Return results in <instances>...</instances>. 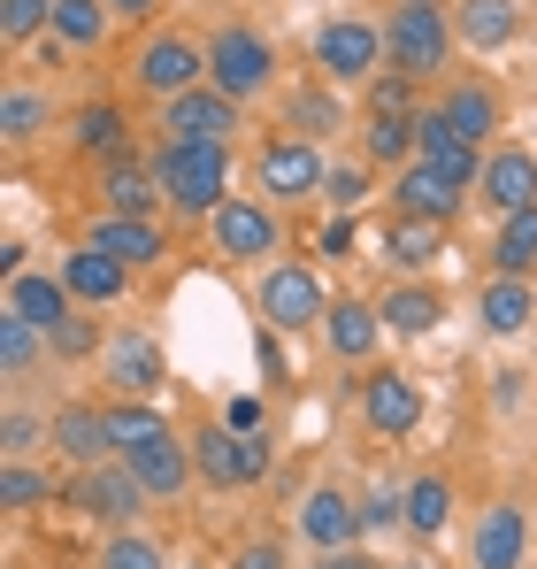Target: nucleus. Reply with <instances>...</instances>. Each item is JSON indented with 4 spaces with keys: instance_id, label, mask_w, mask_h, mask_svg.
Returning a JSON list of instances; mask_svg holds the SVG:
<instances>
[{
    "instance_id": "1",
    "label": "nucleus",
    "mask_w": 537,
    "mask_h": 569,
    "mask_svg": "<svg viewBox=\"0 0 537 569\" xmlns=\"http://www.w3.org/2000/svg\"><path fill=\"white\" fill-rule=\"evenodd\" d=\"M154 178L178 223H215V208L231 200V147H192V139H162L154 154Z\"/></svg>"
},
{
    "instance_id": "2",
    "label": "nucleus",
    "mask_w": 537,
    "mask_h": 569,
    "mask_svg": "<svg viewBox=\"0 0 537 569\" xmlns=\"http://www.w3.org/2000/svg\"><path fill=\"white\" fill-rule=\"evenodd\" d=\"M207 86L223 100H239V108H262L276 93V47H268V31L254 16H223L207 31Z\"/></svg>"
},
{
    "instance_id": "3",
    "label": "nucleus",
    "mask_w": 537,
    "mask_h": 569,
    "mask_svg": "<svg viewBox=\"0 0 537 569\" xmlns=\"http://www.w3.org/2000/svg\"><path fill=\"white\" fill-rule=\"evenodd\" d=\"M460 54L453 39V0H392L384 8V62L407 78H446V62Z\"/></svg>"
},
{
    "instance_id": "4",
    "label": "nucleus",
    "mask_w": 537,
    "mask_h": 569,
    "mask_svg": "<svg viewBox=\"0 0 537 569\" xmlns=\"http://www.w3.org/2000/svg\"><path fill=\"white\" fill-rule=\"evenodd\" d=\"M131 86L170 108L184 100L192 86H207V31H184V23H154L139 47H131Z\"/></svg>"
},
{
    "instance_id": "5",
    "label": "nucleus",
    "mask_w": 537,
    "mask_h": 569,
    "mask_svg": "<svg viewBox=\"0 0 537 569\" xmlns=\"http://www.w3.org/2000/svg\"><path fill=\"white\" fill-rule=\"evenodd\" d=\"M331 284L315 262H268L262 284H254V308H262V323L276 339H300V331H323V316H331Z\"/></svg>"
},
{
    "instance_id": "6",
    "label": "nucleus",
    "mask_w": 537,
    "mask_h": 569,
    "mask_svg": "<svg viewBox=\"0 0 537 569\" xmlns=\"http://www.w3.org/2000/svg\"><path fill=\"white\" fill-rule=\"evenodd\" d=\"M376 70H384V16H323L315 23V78H331L338 93H368Z\"/></svg>"
},
{
    "instance_id": "7",
    "label": "nucleus",
    "mask_w": 537,
    "mask_h": 569,
    "mask_svg": "<svg viewBox=\"0 0 537 569\" xmlns=\"http://www.w3.org/2000/svg\"><path fill=\"white\" fill-rule=\"evenodd\" d=\"M62 508H78L100 531H139V516H146L154 500H146V485L123 470V455H115V462H92V470L62 477Z\"/></svg>"
},
{
    "instance_id": "8",
    "label": "nucleus",
    "mask_w": 537,
    "mask_h": 569,
    "mask_svg": "<svg viewBox=\"0 0 537 569\" xmlns=\"http://www.w3.org/2000/svg\"><path fill=\"white\" fill-rule=\"evenodd\" d=\"M323 178H331V154L315 147V139H300V131H268L262 147H254V186H262V200H323Z\"/></svg>"
},
{
    "instance_id": "9",
    "label": "nucleus",
    "mask_w": 537,
    "mask_h": 569,
    "mask_svg": "<svg viewBox=\"0 0 537 569\" xmlns=\"http://www.w3.org/2000/svg\"><path fill=\"white\" fill-rule=\"evenodd\" d=\"M192 439V470H200V485L207 492H254L268 477V462H276V447L262 439H239V431H223V423H200V431H184Z\"/></svg>"
},
{
    "instance_id": "10",
    "label": "nucleus",
    "mask_w": 537,
    "mask_h": 569,
    "mask_svg": "<svg viewBox=\"0 0 537 569\" xmlns=\"http://www.w3.org/2000/svg\"><path fill=\"white\" fill-rule=\"evenodd\" d=\"M207 247H215L223 262H276V247H284L276 200H223L215 223H207Z\"/></svg>"
},
{
    "instance_id": "11",
    "label": "nucleus",
    "mask_w": 537,
    "mask_h": 569,
    "mask_svg": "<svg viewBox=\"0 0 537 569\" xmlns=\"http://www.w3.org/2000/svg\"><path fill=\"white\" fill-rule=\"evenodd\" d=\"M423 385L407 378L399 362H376V370H361V423L376 431V439H407V431H423Z\"/></svg>"
},
{
    "instance_id": "12",
    "label": "nucleus",
    "mask_w": 537,
    "mask_h": 569,
    "mask_svg": "<svg viewBox=\"0 0 537 569\" xmlns=\"http://www.w3.org/2000/svg\"><path fill=\"white\" fill-rule=\"evenodd\" d=\"M484 154H492V147H468V139L453 131L446 100H423V108H415V162H430L438 178H453L460 192H476V178H484Z\"/></svg>"
},
{
    "instance_id": "13",
    "label": "nucleus",
    "mask_w": 537,
    "mask_h": 569,
    "mask_svg": "<svg viewBox=\"0 0 537 569\" xmlns=\"http://www.w3.org/2000/svg\"><path fill=\"white\" fill-rule=\"evenodd\" d=\"M239 131H246V108L239 100H223L215 86H192L184 100L162 108V139H192V147H239Z\"/></svg>"
},
{
    "instance_id": "14",
    "label": "nucleus",
    "mask_w": 537,
    "mask_h": 569,
    "mask_svg": "<svg viewBox=\"0 0 537 569\" xmlns=\"http://www.w3.org/2000/svg\"><path fill=\"white\" fill-rule=\"evenodd\" d=\"M384 308L376 300H361V292H338L331 300V316H323V347H331V362H346V370H376V355H384Z\"/></svg>"
},
{
    "instance_id": "15",
    "label": "nucleus",
    "mask_w": 537,
    "mask_h": 569,
    "mask_svg": "<svg viewBox=\"0 0 537 569\" xmlns=\"http://www.w3.org/2000/svg\"><path fill=\"white\" fill-rule=\"evenodd\" d=\"M476 208H484V216H515V208H537V147H523V139H499V147L484 154Z\"/></svg>"
},
{
    "instance_id": "16",
    "label": "nucleus",
    "mask_w": 537,
    "mask_h": 569,
    "mask_svg": "<svg viewBox=\"0 0 537 569\" xmlns=\"http://www.w3.org/2000/svg\"><path fill=\"white\" fill-rule=\"evenodd\" d=\"M85 247L115 254L123 270H154V262H170V223L162 216H108V208H92Z\"/></svg>"
},
{
    "instance_id": "17",
    "label": "nucleus",
    "mask_w": 537,
    "mask_h": 569,
    "mask_svg": "<svg viewBox=\"0 0 537 569\" xmlns=\"http://www.w3.org/2000/svg\"><path fill=\"white\" fill-rule=\"evenodd\" d=\"M100 370L115 385V400H154L162 385H170V362H162V347L146 339V331H131V323H115L108 331V355H100Z\"/></svg>"
},
{
    "instance_id": "18",
    "label": "nucleus",
    "mask_w": 537,
    "mask_h": 569,
    "mask_svg": "<svg viewBox=\"0 0 537 569\" xmlns=\"http://www.w3.org/2000/svg\"><path fill=\"white\" fill-rule=\"evenodd\" d=\"M300 539L315 547V555H346L368 539V523H361V500L346 485H315L307 500H300Z\"/></svg>"
},
{
    "instance_id": "19",
    "label": "nucleus",
    "mask_w": 537,
    "mask_h": 569,
    "mask_svg": "<svg viewBox=\"0 0 537 569\" xmlns=\"http://www.w3.org/2000/svg\"><path fill=\"white\" fill-rule=\"evenodd\" d=\"M530 539H537V516H523L515 500H492L476 516V531H468V562L476 569H523Z\"/></svg>"
},
{
    "instance_id": "20",
    "label": "nucleus",
    "mask_w": 537,
    "mask_h": 569,
    "mask_svg": "<svg viewBox=\"0 0 537 569\" xmlns=\"http://www.w3.org/2000/svg\"><path fill=\"white\" fill-rule=\"evenodd\" d=\"M54 416V455L70 470H92V462H115V439H108V400H62L47 408Z\"/></svg>"
},
{
    "instance_id": "21",
    "label": "nucleus",
    "mask_w": 537,
    "mask_h": 569,
    "mask_svg": "<svg viewBox=\"0 0 537 569\" xmlns=\"http://www.w3.org/2000/svg\"><path fill=\"white\" fill-rule=\"evenodd\" d=\"M0 308H8V316H23V323H39V331L54 339V331L78 316V292L62 284V270H16L8 292H0Z\"/></svg>"
},
{
    "instance_id": "22",
    "label": "nucleus",
    "mask_w": 537,
    "mask_h": 569,
    "mask_svg": "<svg viewBox=\"0 0 537 569\" xmlns=\"http://www.w3.org/2000/svg\"><path fill=\"white\" fill-rule=\"evenodd\" d=\"M468 200H476V192H460L453 178H438L430 162H407V170L392 178V216H415V223H438V231H446Z\"/></svg>"
},
{
    "instance_id": "23",
    "label": "nucleus",
    "mask_w": 537,
    "mask_h": 569,
    "mask_svg": "<svg viewBox=\"0 0 537 569\" xmlns=\"http://www.w3.org/2000/svg\"><path fill=\"white\" fill-rule=\"evenodd\" d=\"M54 270H62L70 292H78V308H92V316H100V308H115V300H131V278H139V270H123L115 254H100V247H85V239H78Z\"/></svg>"
},
{
    "instance_id": "24",
    "label": "nucleus",
    "mask_w": 537,
    "mask_h": 569,
    "mask_svg": "<svg viewBox=\"0 0 537 569\" xmlns=\"http://www.w3.org/2000/svg\"><path fill=\"white\" fill-rule=\"evenodd\" d=\"M123 470L146 485V500H184V492L200 485V470H192V439H178V431H162L154 447H131Z\"/></svg>"
},
{
    "instance_id": "25",
    "label": "nucleus",
    "mask_w": 537,
    "mask_h": 569,
    "mask_svg": "<svg viewBox=\"0 0 537 569\" xmlns=\"http://www.w3.org/2000/svg\"><path fill=\"white\" fill-rule=\"evenodd\" d=\"M476 323H484V339H523V331H537V284L492 270V284L476 292Z\"/></svg>"
},
{
    "instance_id": "26",
    "label": "nucleus",
    "mask_w": 537,
    "mask_h": 569,
    "mask_svg": "<svg viewBox=\"0 0 537 569\" xmlns=\"http://www.w3.org/2000/svg\"><path fill=\"white\" fill-rule=\"evenodd\" d=\"M284 131L331 147V139L346 131V100H338V86H331V78H300V86L284 93Z\"/></svg>"
},
{
    "instance_id": "27",
    "label": "nucleus",
    "mask_w": 537,
    "mask_h": 569,
    "mask_svg": "<svg viewBox=\"0 0 537 569\" xmlns=\"http://www.w3.org/2000/svg\"><path fill=\"white\" fill-rule=\"evenodd\" d=\"M453 39L468 54H499L523 39V8L515 0H453Z\"/></svg>"
},
{
    "instance_id": "28",
    "label": "nucleus",
    "mask_w": 537,
    "mask_h": 569,
    "mask_svg": "<svg viewBox=\"0 0 537 569\" xmlns=\"http://www.w3.org/2000/svg\"><path fill=\"white\" fill-rule=\"evenodd\" d=\"M70 147L85 154V162H131V116L115 108V100H85L78 116H70Z\"/></svg>"
},
{
    "instance_id": "29",
    "label": "nucleus",
    "mask_w": 537,
    "mask_h": 569,
    "mask_svg": "<svg viewBox=\"0 0 537 569\" xmlns=\"http://www.w3.org/2000/svg\"><path fill=\"white\" fill-rule=\"evenodd\" d=\"M100 208L108 216H170V200H162V178H154V162H108L100 170Z\"/></svg>"
},
{
    "instance_id": "30",
    "label": "nucleus",
    "mask_w": 537,
    "mask_h": 569,
    "mask_svg": "<svg viewBox=\"0 0 537 569\" xmlns=\"http://www.w3.org/2000/svg\"><path fill=\"white\" fill-rule=\"evenodd\" d=\"M376 308H384V331H392V339H430V331L446 323V292L423 284V278H399Z\"/></svg>"
},
{
    "instance_id": "31",
    "label": "nucleus",
    "mask_w": 537,
    "mask_h": 569,
    "mask_svg": "<svg viewBox=\"0 0 537 569\" xmlns=\"http://www.w3.org/2000/svg\"><path fill=\"white\" fill-rule=\"evenodd\" d=\"M446 116L453 131L468 139V147H484V139H499V123H507V108H499V86H484V78H453L446 93Z\"/></svg>"
},
{
    "instance_id": "32",
    "label": "nucleus",
    "mask_w": 537,
    "mask_h": 569,
    "mask_svg": "<svg viewBox=\"0 0 537 569\" xmlns=\"http://www.w3.org/2000/svg\"><path fill=\"white\" fill-rule=\"evenodd\" d=\"M54 131V93H39V86H23V78H8V93H0V147L8 154H23L31 139H47Z\"/></svg>"
},
{
    "instance_id": "33",
    "label": "nucleus",
    "mask_w": 537,
    "mask_h": 569,
    "mask_svg": "<svg viewBox=\"0 0 537 569\" xmlns=\"http://www.w3.org/2000/svg\"><path fill=\"white\" fill-rule=\"evenodd\" d=\"M361 162L399 178L415 162V116H361Z\"/></svg>"
},
{
    "instance_id": "34",
    "label": "nucleus",
    "mask_w": 537,
    "mask_h": 569,
    "mask_svg": "<svg viewBox=\"0 0 537 569\" xmlns=\"http://www.w3.org/2000/svg\"><path fill=\"white\" fill-rule=\"evenodd\" d=\"M438 254H446V231H438V223L392 216V231H384V262H392L399 278H423V270H430Z\"/></svg>"
},
{
    "instance_id": "35",
    "label": "nucleus",
    "mask_w": 537,
    "mask_h": 569,
    "mask_svg": "<svg viewBox=\"0 0 537 569\" xmlns=\"http://www.w3.org/2000/svg\"><path fill=\"white\" fill-rule=\"evenodd\" d=\"M54 39L70 54H100L115 39V8L108 0H54Z\"/></svg>"
},
{
    "instance_id": "36",
    "label": "nucleus",
    "mask_w": 537,
    "mask_h": 569,
    "mask_svg": "<svg viewBox=\"0 0 537 569\" xmlns=\"http://www.w3.org/2000/svg\"><path fill=\"white\" fill-rule=\"evenodd\" d=\"M47 355H54V347H47V331L0 308V378H8V392H16V385H31V378H39V362H47Z\"/></svg>"
},
{
    "instance_id": "37",
    "label": "nucleus",
    "mask_w": 537,
    "mask_h": 569,
    "mask_svg": "<svg viewBox=\"0 0 537 569\" xmlns=\"http://www.w3.org/2000/svg\"><path fill=\"white\" fill-rule=\"evenodd\" d=\"M399 500H407V531H415V539H446V523H453V485L438 470L407 477V485H399Z\"/></svg>"
},
{
    "instance_id": "38",
    "label": "nucleus",
    "mask_w": 537,
    "mask_h": 569,
    "mask_svg": "<svg viewBox=\"0 0 537 569\" xmlns=\"http://www.w3.org/2000/svg\"><path fill=\"white\" fill-rule=\"evenodd\" d=\"M492 270H499V278H537V208L499 216V231H492Z\"/></svg>"
},
{
    "instance_id": "39",
    "label": "nucleus",
    "mask_w": 537,
    "mask_h": 569,
    "mask_svg": "<svg viewBox=\"0 0 537 569\" xmlns=\"http://www.w3.org/2000/svg\"><path fill=\"white\" fill-rule=\"evenodd\" d=\"M39 447H54V416L8 400L0 408V462H39Z\"/></svg>"
},
{
    "instance_id": "40",
    "label": "nucleus",
    "mask_w": 537,
    "mask_h": 569,
    "mask_svg": "<svg viewBox=\"0 0 537 569\" xmlns=\"http://www.w3.org/2000/svg\"><path fill=\"white\" fill-rule=\"evenodd\" d=\"M162 431H178L154 400H108V439H115V455H131V447H154Z\"/></svg>"
},
{
    "instance_id": "41",
    "label": "nucleus",
    "mask_w": 537,
    "mask_h": 569,
    "mask_svg": "<svg viewBox=\"0 0 537 569\" xmlns=\"http://www.w3.org/2000/svg\"><path fill=\"white\" fill-rule=\"evenodd\" d=\"M54 500H62V485H54V470H39V462H0V508H8V516L54 508Z\"/></svg>"
},
{
    "instance_id": "42",
    "label": "nucleus",
    "mask_w": 537,
    "mask_h": 569,
    "mask_svg": "<svg viewBox=\"0 0 537 569\" xmlns=\"http://www.w3.org/2000/svg\"><path fill=\"white\" fill-rule=\"evenodd\" d=\"M423 108V78H407V70H376L368 78V93H361V116H415Z\"/></svg>"
},
{
    "instance_id": "43",
    "label": "nucleus",
    "mask_w": 537,
    "mask_h": 569,
    "mask_svg": "<svg viewBox=\"0 0 537 569\" xmlns=\"http://www.w3.org/2000/svg\"><path fill=\"white\" fill-rule=\"evenodd\" d=\"M92 569H170V547L154 531H108V547H100Z\"/></svg>"
},
{
    "instance_id": "44",
    "label": "nucleus",
    "mask_w": 537,
    "mask_h": 569,
    "mask_svg": "<svg viewBox=\"0 0 537 569\" xmlns=\"http://www.w3.org/2000/svg\"><path fill=\"white\" fill-rule=\"evenodd\" d=\"M368 192H376V170H368V162H331V178H323V208H331V216H361V200H368Z\"/></svg>"
},
{
    "instance_id": "45",
    "label": "nucleus",
    "mask_w": 537,
    "mask_h": 569,
    "mask_svg": "<svg viewBox=\"0 0 537 569\" xmlns=\"http://www.w3.org/2000/svg\"><path fill=\"white\" fill-rule=\"evenodd\" d=\"M54 31V0H0V39L8 47H39Z\"/></svg>"
},
{
    "instance_id": "46",
    "label": "nucleus",
    "mask_w": 537,
    "mask_h": 569,
    "mask_svg": "<svg viewBox=\"0 0 537 569\" xmlns=\"http://www.w3.org/2000/svg\"><path fill=\"white\" fill-rule=\"evenodd\" d=\"M47 347H54V362H92V355H108V331L92 323V308H78V316H70Z\"/></svg>"
},
{
    "instance_id": "47",
    "label": "nucleus",
    "mask_w": 537,
    "mask_h": 569,
    "mask_svg": "<svg viewBox=\"0 0 537 569\" xmlns=\"http://www.w3.org/2000/svg\"><path fill=\"white\" fill-rule=\"evenodd\" d=\"M215 423H223V431H239V439H262V431H268V400H262V392H231Z\"/></svg>"
},
{
    "instance_id": "48",
    "label": "nucleus",
    "mask_w": 537,
    "mask_h": 569,
    "mask_svg": "<svg viewBox=\"0 0 537 569\" xmlns=\"http://www.w3.org/2000/svg\"><path fill=\"white\" fill-rule=\"evenodd\" d=\"M361 523H368V531H407V500H399L392 485H368V492H361Z\"/></svg>"
},
{
    "instance_id": "49",
    "label": "nucleus",
    "mask_w": 537,
    "mask_h": 569,
    "mask_svg": "<svg viewBox=\"0 0 537 569\" xmlns=\"http://www.w3.org/2000/svg\"><path fill=\"white\" fill-rule=\"evenodd\" d=\"M231 569H284V547H276V539H246V547L231 555Z\"/></svg>"
},
{
    "instance_id": "50",
    "label": "nucleus",
    "mask_w": 537,
    "mask_h": 569,
    "mask_svg": "<svg viewBox=\"0 0 537 569\" xmlns=\"http://www.w3.org/2000/svg\"><path fill=\"white\" fill-rule=\"evenodd\" d=\"M323 254H354V216H331L323 223Z\"/></svg>"
},
{
    "instance_id": "51",
    "label": "nucleus",
    "mask_w": 537,
    "mask_h": 569,
    "mask_svg": "<svg viewBox=\"0 0 537 569\" xmlns=\"http://www.w3.org/2000/svg\"><path fill=\"white\" fill-rule=\"evenodd\" d=\"M315 569H392V562H376L368 547H346V555H323V562H315Z\"/></svg>"
},
{
    "instance_id": "52",
    "label": "nucleus",
    "mask_w": 537,
    "mask_h": 569,
    "mask_svg": "<svg viewBox=\"0 0 537 569\" xmlns=\"http://www.w3.org/2000/svg\"><path fill=\"white\" fill-rule=\"evenodd\" d=\"M115 8V23H146V16H162V0H108Z\"/></svg>"
},
{
    "instance_id": "53",
    "label": "nucleus",
    "mask_w": 537,
    "mask_h": 569,
    "mask_svg": "<svg viewBox=\"0 0 537 569\" xmlns=\"http://www.w3.org/2000/svg\"><path fill=\"white\" fill-rule=\"evenodd\" d=\"M392 569H430V562H392Z\"/></svg>"
},
{
    "instance_id": "54",
    "label": "nucleus",
    "mask_w": 537,
    "mask_h": 569,
    "mask_svg": "<svg viewBox=\"0 0 537 569\" xmlns=\"http://www.w3.org/2000/svg\"><path fill=\"white\" fill-rule=\"evenodd\" d=\"M530 339H537V331H530Z\"/></svg>"
}]
</instances>
